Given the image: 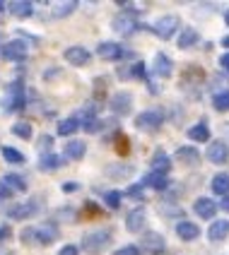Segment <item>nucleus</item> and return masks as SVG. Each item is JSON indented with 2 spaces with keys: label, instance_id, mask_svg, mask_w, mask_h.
I'll return each instance as SVG.
<instances>
[{
  "label": "nucleus",
  "instance_id": "1",
  "mask_svg": "<svg viewBox=\"0 0 229 255\" xmlns=\"http://www.w3.org/2000/svg\"><path fill=\"white\" fill-rule=\"evenodd\" d=\"M60 236L56 224H41V227H29L19 234V239L24 243H39V246H48Z\"/></svg>",
  "mask_w": 229,
  "mask_h": 255
},
{
  "label": "nucleus",
  "instance_id": "2",
  "mask_svg": "<svg viewBox=\"0 0 229 255\" xmlns=\"http://www.w3.org/2000/svg\"><path fill=\"white\" fill-rule=\"evenodd\" d=\"M111 239H114V231L111 229H97V231H89V234L82 236L80 248L85 253H99V251H104L111 243Z\"/></svg>",
  "mask_w": 229,
  "mask_h": 255
},
{
  "label": "nucleus",
  "instance_id": "3",
  "mask_svg": "<svg viewBox=\"0 0 229 255\" xmlns=\"http://www.w3.org/2000/svg\"><path fill=\"white\" fill-rule=\"evenodd\" d=\"M111 27H114L116 34H121V36H128L133 34L135 29H138V12L135 10H121V12L114 17V22H111Z\"/></svg>",
  "mask_w": 229,
  "mask_h": 255
},
{
  "label": "nucleus",
  "instance_id": "4",
  "mask_svg": "<svg viewBox=\"0 0 229 255\" xmlns=\"http://www.w3.org/2000/svg\"><path fill=\"white\" fill-rule=\"evenodd\" d=\"M24 85H22V80H14L12 85L7 87V97L2 99V109L5 111H19V109H24Z\"/></svg>",
  "mask_w": 229,
  "mask_h": 255
},
{
  "label": "nucleus",
  "instance_id": "5",
  "mask_svg": "<svg viewBox=\"0 0 229 255\" xmlns=\"http://www.w3.org/2000/svg\"><path fill=\"white\" fill-rule=\"evenodd\" d=\"M133 123H135L138 130L155 132V130H159L162 123H164V114H162V111H143L140 116H135V118H133Z\"/></svg>",
  "mask_w": 229,
  "mask_h": 255
},
{
  "label": "nucleus",
  "instance_id": "6",
  "mask_svg": "<svg viewBox=\"0 0 229 255\" xmlns=\"http://www.w3.org/2000/svg\"><path fill=\"white\" fill-rule=\"evenodd\" d=\"M140 251H145V253H150V255H164L167 253V241L157 231H147V234H143Z\"/></svg>",
  "mask_w": 229,
  "mask_h": 255
},
{
  "label": "nucleus",
  "instance_id": "7",
  "mask_svg": "<svg viewBox=\"0 0 229 255\" xmlns=\"http://www.w3.org/2000/svg\"><path fill=\"white\" fill-rule=\"evenodd\" d=\"M41 210V202L39 200H29V202H19V205H12L7 214H10V219H29V217H34V214H39Z\"/></svg>",
  "mask_w": 229,
  "mask_h": 255
},
{
  "label": "nucleus",
  "instance_id": "8",
  "mask_svg": "<svg viewBox=\"0 0 229 255\" xmlns=\"http://www.w3.org/2000/svg\"><path fill=\"white\" fill-rule=\"evenodd\" d=\"M179 29V17H174V14H167V17H162V19H157L155 24H152V31L157 34L159 39H172L174 31Z\"/></svg>",
  "mask_w": 229,
  "mask_h": 255
},
{
  "label": "nucleus",
  "instance_id": "9",
  "mask_svg": "<svg viewBox=\"0 0 229 255\" xmlns=\"http://www.w3.org/2000/svg\"><path fill=\"white\" fill-rule=\"evenodd\" d=\"M0 56L5 60H24L27 58V43L24 41H5L0 46Z\"/></svg>",
  "mask_w": 229,
  "mask_h": 255
},
{
  "label": "nucleus",
  "instance_id": "10",
  "mask_svg": "<svg viewBox=\"0 0 229 255\" xmlns=\"http://www.w3.org/2000/svg\"><path fill=\"white\" fill-rule=\"evenodd\" d=\"M130 106H133L130 92H116L114 97H111V101H109V109H111L116 116H128Z\"/></svg>",
  "mask_w": 229,
  "mask_h": 255
},
{
  "label": "nucleus",
  "instance_id": "11",
  "mask_svg": "<svg viewBox=\"0 0 229 255\" xmlns=\"http://www.w3.org/2000/svg\"><path fill=\"white\" fill-rule=\"evenodd\" d=\"M145 227H147V214H145L143 207L128 212V217H126V229H128L130 234H140V231H145Z\"/></svg>",
  "mask_w": 229,
  "mask_h": 255
},
{
  "label": "nucleus",
  "instance_id": "12",
  "mask_svg": "<svg viewBox=\"0 0 229 255\" xmlns=\"http://www.w3.org/2000/svg\"><path fill=\"white\" fill-rule=\"evenodd\" d=\"M97 56H99L101 60H121V58L126 56V51L116 41H104L97 46Z\"/></svg>",
  "mask_w": 229,
  "mask_h": 255
},
{
  "label": "nucleus",
  "instance_id": "13",
  "mask_svg": "<svg viewBox=\"0 0 229 255\" xmlns=\"http://www.w3.org/2000/svg\"><path fill=\"white\" fill-rule=\"evenodd\" d=\"M65 60L70 63V65H77V68H82V65H87L89 63V58H92V53L87 51L85 46H70L68 51H65Z\"/></svg>",
  "mask_w": 229,
  "mask_h": 255
},
{
  "label": "nucleus",
  "instance_id": "14",
  "mask_svg": "<svg viewBox=\"0 0 229 255\" xmlns=\"http://www.w3.org/2000/svg\"><path fill=\"white\" fill-rule=\"evenodd\" d=\"M205 156H208L213 164L222 166V164H227V159H229V147L225 142H213V144H208V154Z\"/></svg>",
  "mask_w": 229,
  "mask_h": 255
},
{
  "label": "nucleus",
  "instance_id": "15",
  "mask_svg": "<svg viewBox=\"0 0 229 255\" xmlns=\"http://www.w3.org/2000/svg\"><path fill=\"white\" fill-rule=\"evenodd\" d=\"M176 161L184 164V166H198L201 164V152L196 147H179L176 149Z\"/></svg>",
  "mask_w": 229,
  "mask_h": 255
},
{
  "label": "nucleus",
  "instance_id": "16",
  "mask_svg": "<svg viewBox=\"0 0 229 255\" xmlns=\"http://www.w3.org/2000/svg\"><path fill=\"white\" fill-rule=\"evenodd\" d=\"M193 212L201 219H213V214H217V202L210 198H198L193 202Z\"/></svg>",
  "mask_w": 229,
  "mask_h": 255
},
{
  "label": "nucleus",
  "instance_id": "17",
  "mask_svg": "<svg viewBox=\"0 0 229 255\" xmlns=\"http://www.w3.org/2000/svg\"><path fill=\"white\" fill-rule=\"evenodd\" d=\"M227 236H229V222L227 219H215V222L210 224V229H208V239H210V243L225 241Z\"/></svg>",
  "mask_w": 229,
  "mask_h": 255
},
{
  "label": "nucleus",
  "instance_id": "18",
  "mask_svg": "<svg viewBox=\"0 0 229 255\" xmlns=\"http://www.w3.org/2000/svg\"><path fill=\"white\" fill-rule=\"evenodd\" d=\"M109 178H116V181H123V178H128V176H133L135 173V166L133 164H109L106 166V171H104Z\"/></svg>",
  "mask_w": 229,
  "mask_h": 255
},
{
  "label": "nucleus",
  "instance_id": "19",
  "mask_svg": "<svg viewBox=\"0 0 229 255\" xmlns=\"http://www.w3.org/2000/svg\"><path fill=\"white\" fill-rule=\"evenodd\" d=\"M172 60H169V56L167 53H157L155 56V65H152V70H155V75H159V77H172Z\"/></svg>",
  "mask_w": 229,
  "mask_h": 255
},
{
  "label": "nucleus",
  "instance_id": "20",
  "mask_svg": "<svg viewBox=\"0 0 229 255\" xmlns=\"http://www.w3.org/2000/svg\"><path fill=\"white\" fill-rule=\"evenodd\" d=\"M176 234H179L181 241H196L198 234H201V229H198V224H193V222H179Z\"/></svg>",
  "mask_w": 229,
  "mask_h": 255
},
{
  "label": "nucleus",
  "instance_id": "21",
  "mask_svg": "<svg viewBox=\"0 0 229 255\" xmlns=\"http://www.w3.org/2000/svg\"><path fill=\"white\" fill-rule=\"evenodd\" d=\"M140 183H143V188H155V190H164V188L169 185V178H167L164 173H155V171H152V173H147V176H145Z\"/></svg>",
  "mask_w": 229,
  "mask_h": 255
},
{
  "label": "nucleus",
  "instance_id": "22",
  "mask_svg": "<svg viewBox=\"0 0 229 255\" xmlns=\"http://www.w3.org/2000/svg\"><path fill=\"white\" fill-rule=\"evenodd\" d=\"M169 169H172V159L164 154L162 149H157V152H155V156H152V171H155V173H164V176H167V173H169Z\"/></svg>",
  "mask_w": 229,
  "mask_h": 255
},
{
  "label": "nucleus",
  "instance_id": "23",
  "mask_svg": "<svg viewBox=\"0 0 229 255\" xmlns=\"http://www.w3.org/2000/svg\"><path fill=\"white\" fill-rule=\"evenodd\" d=\"M198 31L196 29H184L181 31V36H179V41H176V46L181 48V51H188V48H193L196 43H198Z\"/></svg>",
  "mask_w": 229,
  "mask_h": 255
},
{
  "label": "nucleus",
  "instance_id": "24",
  "mask_svg": "<svg viewBox=\"0 0 229 255\" xmlns=\"http://www.w3.org/2000/svg\"><path fill=\"white\" fill-rule=\"evenodd\" d=\"M210 188L215 195H229V173H217L210 181Z\"/></svg>",
  "mask_w": 229,
  "mask_h": 255
},
{
  "label": "nucleus",
  "instance_id": "25",
  "mask_svg": "<svg viewBox=\"0 0 229 255\" xmlns=\"http://www.w3.org/2000/svg\"><path fill=\"white\" fill-rule=\"evenodd\" d=\"M10 12L14 17H19V19H24V17H29L34 12V5L29 0H14V2H10Z\"/></svg>",
  "mask_w": 229,
  "mask_h": 255
},
{
  "label": "nucleus",
  "instance_id": "26",
  "mask_svg": "<svg viewBox=\"0 0 229 255\" xmlns=\"http://www.w3.org/2000/svg\"><path fill=\"white\" fill-rule=\"evenodd\" d=\"M2 183L7 185L12 193H24V190H27V181L19 178L17 173H5V176H2Z\"/></svg>",
  "mask_w": 229,
  "mask_h": 255
},
{
  "label": "nucleus",
  "instance_id": "27",
  "mask_svg": "<svg viewBox=\"0 0 229 255\" xmlns=\"http://www.w3.org/2000/svg\"><path fill=\"white\" fill-rule=\"evenodd\" d=\"M87 152V144L82 140H70L65 144V156L68 159H82Z\"/></svg>",
  "mask_w": 229,
  "mask_h": 255
},
{
  "label": "nucleus",
  "instance_id": "28",
  "mask_svg": "<svg viewBox=\"0 0 229 255\" xmlns=\"http://www.w3.org/2000/svg\"><path fill=\"white\" fill-rule=\"evenodd\" d=\"M188 137L196 142H208L210 140V130H208V123L203 121V123H198V126L188 128Z\"/></svg>",
  "mask_w": 229,
  "mask_h": 255
},
{
  "label": "nucleus",
  "instance_id": "29",
  "mask_svg": "<svg viewBox=\"0 0 229 255\" xmlns=\"http://www.w3.org/2000/svg\"><path fill=\"white\" fill-rule=\"evenodd\" d=\"M77 10V2L75 0H68V2H58L56 7L51 10V17H56V19H63V17H68L70 12Z\"/></svg>",
  "mask_w": 229,
  "mask_h": 255
},
{
  "label": "nucleus",
  "instance_id": "30",
  "mask_svg": "<svg viewBox=\"0 0 229 255\" xmlns=\"http://www.w3.org/2000/svg\"><path fill=\"white\" fill-rule=\"evenodd\" d=\"M60 166H63V159L58 154H43L41 159H39V169H43V171L60 169Z\"/></svg>",
  "mask_w": 229,
  "mask_h": 255
},
{
  "label": "nucleus",
  "instance_id": "31",
  "mask_svg": "<svg viewBox=\"0 0 229 255\" xmlns=\"http://www.w3.org/2000/svg\"><path fill=\"white\" fill-rule=\"evenodd\" d=\"M77 128H80V121L75 116H70V118H65V121L58 123V135H72Z\"/></svg>",
  "mask_w": 229,
  "mask_h": 255
},
{
  "label": "nucleus",
  "instance_id": "32",
  "mask_svg": "<svg viewBox=\"0 0 229 255\" xmlns=\"http://www.w3.org/2000/svg\"><path fill=\"white\" fill-rule=\"evenodd\" d=\"M12 135H17V137H22V140H31L34 130H31V126H29L27 121H17V123L12 126Z\"/></svg>",
  "mask_w": 229,
  "mask_h": 255
},
{
  "label": "nucleus",
  "instance_id": "33",
  "mask_svg": "<svg viewBox=\"0 0 229 255\" xmlns=\"http://www.w3.org/2000/svg\"><path fill=\"white\" fill-rule=\"evenodd\" d=\"M213 106H215L217 111H229V89L217 92L215 97H213Z\"/></svg>",
  "mask_w": 229,
  "mask_h": 255
},
{
  "label": "nucleus",
  "instance_id": "34",
  "mask_svg": "<svg viewBox=\"0 0 229 255\" xmlns=\"http://www.w3.org/2000/svg\"><path fill=\"white\" fill-rule=\"evenodd\" d=\"M2 156H5V161H10V164H24V154L17 152L14 147H2Z\"/></svg>",
  "mask_w": 229,
  "mask_h": 255
},
{
  "label": "nucleus",
  "instance_id": "35",
  "mask_svg": "<svg viewBox=\"0 0 229 255\" xmlns=\"http://www.w3.org/2000/svg\"><path fill=\"white\" fill-rule=\"evenodd\" d=\"M121 200H123V193H118V190L104 193V202H106V207H111V210H118V207H121Z\"/></svg>",
  "mask_w": 229,
  "mask_h": 255
},
{
  "label": "nucleus",
  "instance_id": "36",
  "mask_svg": "<svg viewBox=\"0 0 229 255\" xmlns=\"http://www.w3.org/2000/svg\"><path fill=\"white\" fill-rule=\"evenodd\" d=\"M114 144H116V152H118L121 156L128 154V147H130V144H128V137H126L123 132H118V135H116V142H114Z\"/></svg>",
  "mask_w": 229,
  "mask_h": 255
},
{
  "label": "nucleus",
  "instance_id": "37",
  "mask_svg": "<svg viewBox=\"0 0 229 255\" xmlns=\"http://www.w3.org/2000/svg\"><path fill=\"white\" fill-rule=\"evenodd\" d=\"M111 255H143V251H140V246L130 243V246H123V248H118V251H114Z\"/></svg>",
  "mask_w": 229,
  "mask_h": 255
},
{
  "label": "nucleus",
  "instance_id": "38",
  "mask_svg": "<svg viewBox=\"0 0 229 255\" xmlns=\"http://www.w3.org/2000/svg\"><path fill=\"white\" fill-rule=\"evenodd\" d=\"M82 126H85V130L87 132H97V130H99L101 128V121L99 118H97V116H92V118H87L85 123H82Z\"/></svg>",
  "mask_w": 229,
  "mask_h": 255
},
{
  "label": "nucleus",
  "instance_id": "39",
  "mask_svg": "<svg viewBox=\"0 0 229 255\" xmlns=\"http://www.w3.org/2000/svg\"><path fill=\"white\" fill-rule=\"evenodd\" d=\"M130 75H133L135 80H147V75H145V63H140V60H138V63L133 65V70H130Z\"/></svg>",
  "mask_w": 229,
  "mask_h": 255
},
{
  "label": "nucleus",
  "instance_id": "40",
  "mask_svg": "<svg viewBox=\"0 0 229 255\" xmlns=\"http://www.w3.org/2000/svg\"><path fill=\"white\" fill-rule=\"evenodd\" d=\"M128 198H133V200H143L145 195H143V183H138V185H130L128 188V193H126Z\"/></svg>",
  "mask_w": 229,
  "mask_h": 255
},
{
  "label": "nucleus",
  "instance_id": "41",
  "mask_svg": "<svg viewBox=\"0 0 229 255\" xmlns=\"http://www.w3.org/2000/svg\"><path fill=\"white\" fill-rule=\"evenodd\" d=\"M12 239V229L10 224H0V243H7Z\"/></svg>",
  "mask_w": 229,
  "mask_h": 255
},
{
  "label": "nucleus",
  "instance_id": "42",
  "mask_svg": "<svg viewBox=\"0 0 229 255\" xmlns=\"http://www.w3.org/2000/svg\"><path fill=\"white\" fill-rule=\"evenodd\" d=\"M104 89H106V80L99 77V82H94V97H101V94H104Z\"/></svg>",
  "mask_w": 229,
  "mask_h": 255
},
{
  "label": "nucleus",
  "instance_id": "43",
  "mask_svg": "<svg viewBox=\"0 0 229 255\" xmlns=\"http://www.w3.org/2000/svg\"><path fill=\"white\" fill-rule=\"evenodd\" d=\"M53 144V137H48V135H43L41 140H39V144H36V149H48Z\"/></svg>",
  "mask_w": 229,
  "mask_h": 255
},
{
  "label": "nucleus",
  "instance_id": "44",
  "mask_svg": "<svg viewBox=\"0 0 229 255\" xmlns=\"http://www.w3.org/2000/svg\"><path fill=\"white\" fill-rule=\"evenodd\" d=\"M12 195H14L12 190H10L7 185H5L2 181H0V200H7V198H12Z\"/></svg>",
  "mask_w": 229,
  "mask_h": 255
},
{
  "label": "nucleus",
  "instance_id": "45",
  "mask_svg": "<svg viewBox=\"0 0 229 255\" xmlns=\"http://www.w3.org/2000/svg\"><path fill=\"white\" fill-rule=\"evenodd\" d=\"M58 255H80V251H77V246H63Z\"/></svg>",
  "mask_w": 229,
  "mask_h": 255
},
{
  "label": "nucleus",
  "instance_id": "46",
  "mask_svg": "<svg viewBox=\"0 0 229 255\" xmlns=\"http://www.w3.org/2000/svg\"><path fill=\"white\" fill-rule=\"evenodd\" d=\"M220 65H222V68L229 72V51H227V53H225L222 58H220Z\"/></svg>",
  "mask_w": 229,
  "mask_h": 255
},
{
  "label": "nucleus",
  "instance_id": "47",
  "mask_svg": "<svg viewBox=\"0 0 229 255\" xmlns=\"http://www.w3.org/2000/svg\"><path fill=\"white\" fill-rule=\"evenodd\" d=\"M77 188H80L77 183H65L63 185V190H65V193H72V190H77Z\"/></svg>",
  "mask_w": 229,
  "mask_h": 255
},
{
  "label": "nucleus",
  "instance_id": "48",
  "mask_svg": "<svg viewBox=\"0 0 229 255\" xmlns=\"http://www.w3.org/2000/svg\"><path fill=\"white\" fill-rule=\"evenodd\" d=\"M85 207H87V210H89L92 214H101V212H99V207H94V202H87Z\"/></svg>",
  "mask_w": 229,
  "mask_h": 255
},
{
  "label": "nucleus",
  "instance_id": "49",
  "mask_svg": "<svg viewBox=\"0 0 229 255\" xmlns=\"http://www.w3.org/2000/svg\"><path fill=\"white\" fill-rule=\"evenodd\" d=\"M222 210L229 212V195H225V200H222Z\"/></svg>",
  "mask_w": 229,
  "mask_h": 255
},
{
  "label": "nucleus",
  "instance_id": "50",
  "mask_svg": "<svg viewBox=\"0 0 229 255\" xmlns=\"http://www.w3.org/2000/svg\"><path fill=\"white\" fill-rule=\"evenodd\" d=\"M222 46H225V48H229V34L225 36V39H222Z\"/></svg>",
  "mask_w": 229,
  "mask_h": 255
},
{
  "label": "nucleus",
  "instance_id": "51",
  "mask_svg": "<svg viewBox=\"0 0 229 255\" xmlns=\"http://www.w3.org/2000/svg\"><path fill=\"white\" fill-rule=\"evenodd\" d=\"M225 24L229 27V10H225Z\"/></svg>",
  "mask_w": 229,
  "mask_h": 255
},
{
  "label": "nucleus",
  "instance_id": "52",
  "mask_svg": "<svg viewBox=\"0 0 229 255\" xmlns=\"http://www.w3.org/2000/svg\"><path fill=\"white\" fill-rule=\"evenodd\" d=\"M0 255H14V253H0Z\"/></svg>",
  "mask_w": 229,
  "mask_h": 255
}]
</instances>
